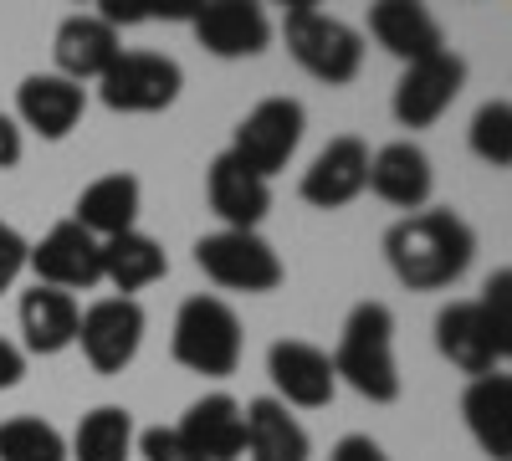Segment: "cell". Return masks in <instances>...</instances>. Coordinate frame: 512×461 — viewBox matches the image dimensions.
<instances>
[{"label":"cell","instance_id":"cell-1","mask_svg":"<svg viewBox=\"0 0 512 461\" xmlns=\"http://www.w3.org/2000/svg\"><path fill=\"white\" fill-rule=\"evenodd\" d=\"M477 257V231L456 211H415L384 231V262L410 292H441L466 277Z\"/></svg>","mask_w":512,"mask_h":461},{"label":"cell","instance_id":"cell-2","mask_svg":"<svg viewBox=\"0 0 512 461\" xmlns=\"http://www.w3.org/2000/svg\"><path fill=\"white\" fill-rule=\"evenodd\" d=\"M333 380H344L369 405H395L400 400V364H395V313L384 303H359L344 328H338Z\"/></svg>","mask_w":512,"mask_h":461},{"label":"cell","instance_id":"cell-3","mask_svg":"<svg viewBox=\"0 0 512 461\" xmlns=\"http://www.w3.org/2000/svg\"><path fill=\"white\" fill-rule=\"evenodd\" d=\"M282 41H287L292 62L303 67L308 77L328 82V88H349V82L359 77V67H364V36H359L349 21L318 11L313 0H297V6H287V16H282Z\"/></svg>","mask_w":512,"mask_h":461},{"label":"cell","instance_id":"cell-4","mask_svg":"<svg viewBox=\"0 0 512 461\" xmlns=\"http://www.w3.org/2000/svg\"><path fill=\"white\" fill-rule=\"evenodd\" d=\"M169 354L180 369L205 374V380H226L241 364V318L226 298H185L175 313V333H169Z\"/></svg>","mask_w":512,"mask_h":461},{"label":"cell","instance_id":"cell-5","mask_svg":"<svg viewBox=\"0 0 512 461\" xmlns=\"http://www.w3.org/2000/svg\"><path fill=\"white\" fill-rule=\"evenodd\" d=\"M195 267L226 287V292H246V298H262V292L282 287V257L267 236L256 231H210L195 241Z\"/></svg>","mask_w":512,"mask_h":461},{"label":"cell","instance_id":"cell-6","mask_svg":"<svg viewBox=\"0 0 512 461\" xmlns=\"http://www.w3.org/2000/svg\"><path fill=\"white\" fill-rule=\"evenodd\" d=\"M303 134H308V113H303V103L297 98H262L241 123H236V134H231V159H241L251 175H262V180H272V175H282L287 164H292V154H297V144H303Z\"/></svg>","mask_w":512,"mask_h":461},{"label":"cell","instance_id":"cell-7","mask_svg":"<svg viewBox=\"0 0 512 461\" xmlns=\"http://www.w3.org/2000/svg\"><path fill=\"white\" fill-rule=\"evenodd\" d=\"M180 88L185 72L164 52H118V62L98 77V98L113 113H164Z\"/></svg>","mask_w":512,"mask_h":461},{"label":"cell","instance_id":"cell-8","mask_svg":"<svg viewBox=\"0 0 512 461\" xmlns=\"http://www.w3.org/2000/svg\"><path fill=\"white\" fill-rule=\"evenodd\" d=\"M144 308L134 298H98L77 318V349L98 374H123L144 349Z\"/></svg>","mask_w":512,"mask_h":461},{"label":"cell","instance_id":"cell-9","mask_svg":"<svg viewBox=\"0 0 512 461\" xmlns=\"http://www.w3.org/2000/svg\"><path fill=\"white\" fill-rule=\"evenodd\" d=\"M26 267L36 272L41 287H57V292H88L103 282V241L88 236L77 221H57L47 236L31 246Z\"/></svg>","mask_w":512,"mask_h":461},{"label":"cell","instance_id":"cell-10","mask_svg":"<svg viewBox=\"0 0 512 461\" xmlns=\"http://www.w3.org/2000/svg\"><path fill=\"white\" fill-rule=\"evenodd\" d=\"M466 88V62L446 47L425 62H410L395 82V118L400 129H431V123L461 98Z\"/></svg>","mask_w":512,"mask_h":461},{"label":"cell","instance_id":"cell-11","mask_svg":"<svg viewBox=\"0 0 512 461\" xmlns=\"http://www.w3.org/2000/svg\"><path fill=\"white\" fill-rule=\"evenodd\" d=\"M436 349L446 364H456L461 374H472V380H482V374L502 369L507 354H512V339H502V333L487 323V313L472 303H446L436 313Z\"/></svg>","mask_w":512,"mask_h":461},{"label":"cell","instance_id":"cell-12","mask_svg":"<svg viewBox=\"0 0 512 461\" xmlns=\"http://www.w3.org/2000/svg\"><path fill=\"white\" fill-rule=\"evenodd\" d=\"M364 185H369V144L354 134H338L313 154V164L297 180V195L313 211H344V205L364 195Z\"/></svg>","mask_w":512,"mask_h":461},{"label":"cell","instance_id":"cell-13","mask_svg":"<svg viewBox=\"0 0 512 461\" xmlns=\"http://www.w3.org/2000/svg\"><path fill=\"white\" fill-rule=\"evenodd\" d=\"M267 374H272V400H282L287 410H323L338 395L333 380V359L308 344V339H277L267 349Z\"/></svg>","mask_w":512,"mask_h":461},{"label":"cell","instance_id":"cell-14","mask_svg":"<svg viewBox=\"0 0 512 461\" xmlns=\"http://www.w3.org/2000/svg\"><path fill=\"white\" fill-rule=\"evenodd\" d=\"M190 31H195L200 47L210 57H221V62L256 57V52H267V41H272L267 11L251 6V0H216V6H195Z\"/></svg>","mask_w":512,"mask_h":461},{"label":"cell","instance_id":"cell-15","mask_svg":"<svg viewBox=\"0 0 512 461\" xmlns=\"http://www.w3.org/2000/svg\"><path fill=\"white\" fill-rule=\"evenodd\" d=\"M82 113H88V88H77V82L57 77V72H31L21 88H16V129H31L36 139H67Z\"/></svg>","mask_w":512,"mask_h":461},{"label":"cell","instance_id":"cell-16","mask_svg":"<svg viewBox=\"0 0 512 461\" xmlns=\"http://www.w3.org/2000/svg\"><path fill=\"white\" fill-rule=\"evenodd\" d=\"M205 200L221 216V231H256L272 211V180L251 175L231 154H216L205 170Z\"/></svg>","mask_w":512,"mask_h":461},{"label":"cell","instance_id":"cell-17","mask_svg":"<svg viewBox=\"0 0 512 461\" xmlns=\"http://www.w3.org/2000/svg\"><path fill=\"white\" fill-rule=\"evenodd\" d=\"M364 190H374L384 205H395V211L415 216V211H425V200H431V190H436V164L420 144L395 139L379 154H369V185Z\"/></svg>","mask_w":512,"mask_h":461},{"label":"cell","instance_id":"cell-18","mask_svg":"<svg viewBox=\"0 0 512 461\" xmlns=\"http://www.w3.org/2000/svg\"><path fill=\"white\" fill-rule=\"evenodd\" d=\"M175 431L185 436V446L200 461H236V456H246V410H241V400H231L221 390L200 395Z\"/></svg>","mask_w":512,"mask_h":461},{"label":"cell","instance_id":"cell-19","mask_svg":"<svg viewBox=\"0 0 512 461\" xmlns=\"http://www.w3.org/2000/svg\"><path fill=\"white\" fill-rule=\"evenodd\" d=\"M369 36L390 57H400L405 67L446 52L441 21L425 11V6H415V0H379V6H369Z\"/></svg>","mask_w":512,"mask_h":461},{"label":"cell","instance_id":"cell-20","mask_svg":"<svg viewBox=\"0 0 512 461\" xmlns=\"http://www.w3.org/2000/svg\"><path fill=\"white\" fill-rule=\"evenodd\" d=\"M461 421L492 461H512V380L507 369H492L466 385L461 395Z\"/></svg>","mask_w":512,"mask_h":461},{"label":"cell","instance_id":"cell-21","mask_svg":"<svg viewBox=\"0 0 512 461\" xmlns=\"http://www.w3.org/2000/svg\"><path fill=\"white\" fill-rule=\"evenodd\" d=\"M118 31L103 21V16H67L52 36V62H57V77L67 82H88V77H103L113 62H118Z\"/></svg>","mask_w":512,"mask_h":461},{"label":"cell","instance_id":"cell-22","mask_svg":"<svg viewBox=\"0 0 512 461\" xmlns=\"http://www.w3.org/2000/svg\"><path fill=\"white\" fill-rule=\"evenodd\" d=\"M139 205H144V185H139L134 175L118 170V175L93 180L88 190L77 195L72 221L88 231V236H98V241H113V236H123V231H134Z\"/></svg>","mask_w":512,"mask_h":461},{"label":"cell","instance_id":"cell-23","mask_svg":"<svg viewBox=\"0 0 512 461\" xmlns=\"http://www.w3.org/2000/svg\"><path fill=\"white\" fill-rule=\"evenodd\" d=\"M77 298L72 292H57V287H31L26 298H21V339H26V354H41V359H52L62 349L77 344Z\"/></svg>","mask_w":512,"mask_h":461},{"label":"cell","instance_id":"cell-24","mask_svg":"<svg viewBox=\"0 0 512 461\" xmlns=\"http://www.w3.org/2000/svg\"><path fill=\"white\" fill-rule=\"evenodd\" d=\"M246 410V456L251 461H308L313 441L303 431V421L272 395L241 405Z\"/></svg>","mask_w":512,"mask_h":461},{"label":"cell","instance_id":"cell-25","mask_svg":"<svg viewBox=\"0 0 512 461\" xmlns=\"http://www.w3.org/2000/svg\"><path fill=\"white\" fill-rule=\"evenodd\" d=\"M169 272V257L154 236H144L139 226L123 231L113 241H103V282L118 292V298H134V292L154 287Z\"/></svg>","mask_w":512,"mask_h":461},{"label":"cell","instance_id":"cell-26","mask_svg":"<svg viewBox=\"0 0 512 461\" xmlns=\"http://www.w3.org/2000/svg\"><path fill=\"white\" fill-rule=\"evenodd\" d=\"M134 415L123 405H98L77 421L72 441H67V461H128L134 456Z\"/></svg>","mask_w":512,"mask_h":461},{"label":"cell","instance_id":"cell-27","mask_svg":"<svg viewBox=\"0 0 512 461\" xmlns=\"http://www.w3.org/2000/svg\"><path fill=\"white\" fill-rule=\"evenodd\" d=\"M0 461H67V436L41 415L0 421Z\"/></svg>","mask_w":512,"mask_h":461},{"label":"cell","instance_id":"cell-28","mask_svg":"<svg viewBox=\"0 0 512 461\" xmlns=\"http://www.w3.org/2000/svg\"><path fill=\"white\" fill-rule=\"evenodd\" d=\"M466 139H472V154H477L482 164H492V170H507V164H512V103H507V98L482 103Z\"/></svg>","mask_w":512,"mask_h":461},{"label":"cell","instance_id":"cell-29","mask_svg":"<svg viewBox=\"0 0 512 461\" xmlns=\"http://www.w3.org/2000/svg\"><path fill=\"white\" fill-rule=\"evenodd\" d=\"M139 456L144 461H200L190 446H185V436L175 431V426H149V431H139Z\"/></svg>","mask_w":512,"mask_h":461},{"label":"cell","instance_id":"cell-30","mask_svg":"<svg viewBox=\"0 0 512 461\" xmlns=\"http://www.w3.org/2000/svg\"><path fill=\"white\" fill-rule=\"evenodd\" d=\"M26 257H31V241H26L16 226L0 221V292L16 287V277L26 272Z\"/></svg>","mask_w":512,"mask_h":461},{"label":"cell","instance_id":"cell-31","mask_svg":"<svg viewBox=\"0 0 512 461\" xmlns=\"http://www.w3.org/2000/svg\"><path fill=\"white\" fill-rule=\"evenodd\" d=\"M328 461H390V456H384V446L374 436H344L328 451Z\"/></svg>","mask_w":512,"mask_h":461},{"label":"cell","instance_id":"cell-32","mask_svg":"<svg viewBox=\"0 0 512 461\" xmlns=\"http://www.w3.org/2000/svg\"><path fill=\"white\" fill-rule=\"evenodd\" d=\"M21 154H26V139H21V129H16V118L0 113V170H16Z\"/></svg>","mask_w":512,"mask_h":461},{"label":"cell","instance_id":"cell-33","mask_svg":"<svg viewBox=\"0 0 512 461\" xmlns=\"http://www.w3.org/2000/svg\"><path fill=\"white\" fill-rule=\"evenodd\" d=\"M21 374H26V354L11 339H0V390H16Z\"/></svg>","mask_w":512,"mask_h":461}]
</instances>
